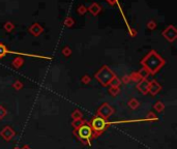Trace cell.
<instances>
[{"mask_svg": "<svg viewBox=\"0 0 177 149\" xmlns=\"http://www.w3.org/2000/svg\"><path fill=\"white\" fill-rule=\"evenodd\" d=\"M42 30H43V29L39 24H33L32 27L30 28V31L32 32L33 34H35V35H39L40 32H42Z\"/></svg>", "mask_w": 177, "mask_h": 149, "instance_id": "cell-10", "label": "cell"}, {"mask_svg": "<svg viewBox=\"0 0 177 149\" xmlns=\"http://www.w3.org/2000/svg\"><path fill=\"white\" fill-rule=\"evenodd\" d=\"M137 88L140 90L143 94H146L149 90V82L147 81L146 79H142V80L138 83Z\"/></svg>", "mask_w": 177, "mask_h": 149, "instance_id": "cell-7", "label": "cell"}, {"mask_svg": "<svg viewBox=\"0 0 177 149\" xmlns=\"http://www.w3.org/2000/svg\"><path fill=\"white\" fill-rule=\"evenodd\" d=\"M14 130L10 127H5L4 130L1 131V136L6 140H10L11 137H14Z\"/></svg>", "mask_w": 177, "mask_h": 149, "instance_id": "cell-9", "label": "cell"}, {"mask_svg": "<svg viewBox=\"0 0 177 149\" xmlns=\"http://www.w3.org/2000/svg\"><path fill=\"white\" fill-rule=\"evenodd\" d=\"M154 108H155V110H156V111H158V112H161V111H163V110H164V105L162 104V103H159V101H158V103L156 104L155 106H154Z\"/></svg>", "mask_w": 177, "mask_h": 149, "instance_id": "cell-17", "label": "cell"}, {"mask_svg": "<svg viewBox=\"0 0 177 149\" xmlns=\"http://www.w3.org/2000/svg\"><path fill=\"white\" fill-rule=\"evenodd\" d=\"M8 50L5 48V46H3V45H1V43H0V58L1 57H3L5 54L6 53H8Z\"/></svg>", "mask_w": 177, "mask_h": 149, "instance_id": "cell-13", "label": "cell"}, {"mask_svg": "<svg viewBox=\"0 0 177 149\" xmlns=\"http://www.w3.org/2000/svg\"><path fill=\"white\" fill-rule=\"evenodd\" d=\"M5 114H6V111L4 110V108L0 107V118H3L5 116Z\"/></svg>", "mask_w": 177, "mask_h": 149, "instance_id": "cell-18", "label": "cell"}, {"mask_svg": "<svg viewBox=\"0 0 177 149\" xmlns=\"http://www.w3.org/2000/svg\"><path fill=\"white\" fill-rule=\"evenodd\" d=\"M107 1H108L109 3H111V4H114L115 2H117V0H107Z\"/></svg>", "mask_w": 177, "mask_h": 149, "instance_id": "cell-20", "label": "cell"}, {"mask_svg": "<svg viewBox=\"0 0 177 149\" xmlns=\"http://www.w3.org/2000/svg\"><path fill=\"white\" fill-rule=\"evenodd\" d=\"M163 35L166 37L169 42H173V40H175V39L177 37V31L173 26H169V27L163 32Z\"/></svg>", "mask_w": 177, "mask_h": 149, "instance_id": "cell-6", "label": "cell"}, {"mask_svg": "<svg viewBox=\"0 0 177 149\" xmlns=\"http://www.w3.org/2000/svg\"><path fill=\"white\" fill-rule=\"evenodd\" d=\"M109 85H111L112 88H118V87H119V85H120V81L115 77L111 82H110Z\"/></svg>", "mask_w": 177, "mask_h": 149, "instance_id": "cell-11", "label": "cell"}, {"mask_svg": "<svg viewBox=\"0 0 177 149\" xmlns=\"http://www.w3.org/2000/svg\"><path fill=\"white\" fill-rule=\"evenodd\" d=\"M161 89H162V86L159 85L155 80H153L152 82H150L149 83V90L148 91L151 93L152 95L158 94V93L161 91Z\"/></svg>", "mask_w": 177, "mask_h": 149, "instance_id": "cell-8", "label": "cell"}, {"mask_svg": "<svg viewBox=\"0 0 177 149\" xmlns=\"http://www.w3.org/2000/svg\"><path fill=\"white\" fill-rule=\"evenodd\" d=\"M141 64L149 74L154 75L165 65V60L155 51H150L141 61Z\"/></svg>", "mask_w": 177, "mask_h": 149, "instance_id": "cell-1", "label": "cell"}, {"mask_svg": "<svg viewBox=\"0 0 177 149\" xmlns=\"http://www.w3.org/2000/svg\"><path fill=\"white\" fill-rule=\"evenodd\" d=\"M109 122L106 121V119L100 117V116H95V117L91 120L90 123V127L92 130V133H93V137H97L100 136L101 134H103V131H105L106 127L108 126Z\"/></svg>", "mask_w": 177, "mask_h": 149, "instance_id": "cell-3", "label": "cell"}, {"mask_svg": "<svg viewBox=\"0 0 177 149\" xmlns=\"http://www.w3.org/2000/svg\"><path fill=\"white\" fill-rule=\"evenodd\" d=\"M129 105H130V107L132 108V109H136V108L139 106V103H138L137 101H136L135 98H132V101H130Z\"/></svg>", "mask_w": 177, "mask_h": 149, "instance_id": "cell-16", "label": "cell"}, {"mask_svg": "<svg viewBox=\"0 0 177 149\" xmlns=\"http://www.w3.org/2000/svg\"><path fill=\"white\" fill-rule=\"evenodd\" d=\"M84 81L88 82V81H89V78H88V77H85V78H84Z\"/></svg>", "mask_w": 177, "mask_h": 149, "instance_id": "cell-21", "label": "cell"}, {"mask_svg": "<svg viewBox=\"0 0 177 149\" xmlns=\"http://www.w3.org/2000/svg\"><path fill=\"white\" fill-rule=\"evenodd\" d=\"M113 112H114V110L111 106H109L108 104H103L97 110V116L104 119H108L113 114Z\"/></svg>", "mask_w": 177, "mask_h": 149, "instance_id": "cell-5", "label": "cell"}, {"mask_svg": "<svg viewBox=\"0 0 177 149\" xmlns=\"http://www.w3.org/2000/svg\"><path fill=\"white\" fill-rule=\"evenodd\" d=\"M76 130H77V135L81 141L83 143H88V144H90V139L93 137V133H92L90 125L83 124Z\"/></svg>", "mask_w": 177, "mask_h": 149, "instance_id": "cell-4", "label": "cell"}, {"mask_svg": "<svg viewBox=\"0 0 177 149\" xmlns=\"http://www.w3.org/2000/svg\"><path fill=\"white\" fill-rule=\"evenodd\" d=\"M89 10H90L91 11V13L92 14H97V13H98V11H100L101 10V7L100 6H98V5L97 4H92L91 5V6L90 7H89Z\"/></svg>", "mask_w": 177, "mask_h": 149, "instance_id": "cell-12", "label": "cell"}, {"mask_svg": "<svg viewBox=\"0 0 177 149\" xmlns=\"http://www.w3.org/2000/svg\"><path fill=\"white\" fill-rule=\"evenodd\" d=\"M154 27H155V24H154V23H153V22H152V23L150 22V23H149V28H154Z\"/></svg>", "mask_w": 177, "mask_h": 149, "instance_id": "cell-19", "label": "cell"}, {"mask_svg": "<svg viewBox=\"0 0 177 149\" xmlns=\"http://www.w3.org/2000/svg\"><path fill=\"white\" fill-rule=\"evenodd\" d=\"M115 77L116 76L114 75V72H113L108 66H103V68L95 74V78L97 79L98 82H100L103 86L109 85L110 82H111Z\"/></svg>", "mask_w": 177, "mask_h": 149, "instance_id": "cell-2", "label": "cell"}, {"mask_svg": "<svg viewBox=\"0 0 177 149\" xmlns=\"http://www.w3.org/2000/svg\"><path fill=\"white\" fill-rule=\"evenodd\" d=\"M138 75L140 76V78H141V79H146V77H147V76L149 75V72H147L146 69H145V68H143L141 69L140 72H138Z\"/></svg>", "mask_w": 177, "mask_h": 149, "instance_id": "cell-14", "label": "cell"}, {"mask_svg": "<svg viewBox=\"0 0 177 149\" xmlns=\"http://www.w3.org/2000/svg\"><path fill=\"white\" fill-rule=\"evenodd\" d=\"M83 121L81 120V119H75V121H74V123H72V125H74V127L76 128V130H78L81 125H83Z\"/></svg>", "mask_w": 177, "mask_h": 149, "instance_id": "cell-15", "label": "cell"}]
</instances>
